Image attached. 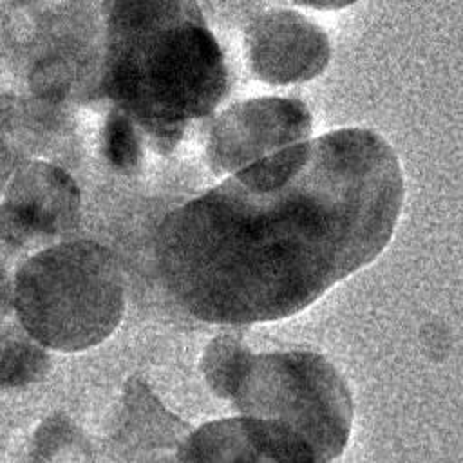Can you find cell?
<instances>
[{
  "instance_id": "5",
  "label": "cell",
  "mask_w": 463,
  "mask_h": 463,
  "mask_svg": "<svg viewBox=\"0 0 463 463\" xmlns=\"http://www.w3.org/2000/svg\"><path fill=\"white\" fill-rule=\"evenodd\" d=\"M309 128L311 116L297 99H250L221 114L210 137V159L219 170L241 168L280 145L300 141Z\"/></svg>"
},
{
  "instance_id": "1",
  "label": "cell",
  "mask_w": 463,
  "mask_h": 463,
  "mask_svg": "<svg viewBox=\"0 0 463 463\" xmlns=\"http://www.w3.org/2000/svg\"><path fill=\"white\" fill-rule=\"evenodd\" d=\"M403 177L389 143L342 128L262 156L159 226L174 298L217 324L291 317L389 242Z\"/></svg>"
},
{
  "instance_id": "2",
  "label": "cell",
  "mask_w": 463,
  "mask_h": 463,
  "mask_svg": "<svg viewBox=\"0 0 463 463\" xmlns=\"http://www.w3.org/2000/svg\"><path fill=\"white\" fill-rule=\"evenodd\" d=\"M109 94L170 150L226 96L228 67L195 0H110Z\"/></svg>"
},
{
  "instance_id": "3",
  "label": "cell",
  "mask_w": 463,
  "mask_h": 463,
  "mask_svg": "<svg viewBox=\"0 0 463 463\" xmlns=\"http://www.w3.org/2000/svg\"><path fill=\"white\" fill-rule=\"evenodd\" d=\"M203 369L210 387L239 411L277 421L317 452H342L351 429V398L331 364L311 353L251 354L230 338L213 340Z\"/></svg>"
},
{
  "instance_id": "6",
  "label": "cell",
  "mask_w": 463,
  "mask_h": 463,
  "mask_svg": "<svg viewBox=\"0 0 463 463\" xmlns=\"http://www.w3.org/2000/svg\"><path fill=\"white\" fill-rule=\"evenodd\" d=\"M78 208L76 184L63 170L47 163L27 165L0 206V237L16 246L52 237L76 224Z\"/></svg>"
},
{
  "instance_id": "10",
  "label": "cell",
  "mask_w": 463,
  "mask_h": 463,
  "mask_svg": "<svg viewBox=\"0 0 463 463\" xmlns=\"http://www.w3.org/2000/svg\"><path fill=\"white\" fill-rule=\"evenodd\" d=\"M103 150L109 163L123 172L139 163V141L132 127V118L119 107L109 116L103 130Z\"/></svg>"
},
{
  "instance_id": "11",
  "label": "cell",
  "mask_w": 463,
  "mask_h": 463,
  "mask_svg": "<svg viewBox=\"0 0 463 463\" xmlns=\"http://www.w3.org/2000/svg\"><path fill=\"white\" fill-rule=\"evenodd\" d=\"M295 2L315 7V9H342L351 5L356 0H295Z\"/></svg>"
},
{
  "instance_id": "7",
  "label": "cell",
  "mask_w": 463,
  "mask_h": 463,
  "mask_svg": "<svg viewBox=\"0 0 463 463\" xmlns=\"http://www.w3.org/2000/svg\"><path fill=\"white\" fill-rule=\"evenodd\" d=\"M253 72L268 83L304 81L327 63V36L304 16L277 11L253 22L246 33Z\"/></svg>"
},
{
  "instance_id": "9",
  "label": "cell",
  "mask_w": 463,
  "mask_h": 463,
  "mask_svg": "<svg viewBox=\"0 0 463 463\" xmlns=\"http://www.w3.org/2000/svg\"><path fill=\"white\" fill-rule=\"evenodd\" d=\"M43 345L25 329L0 336V387H16L38 380L47 367Z\"/></svg>"
},
{
  "instance_id": "4",
  "label": "cell",
  "mask_w": 463,
  "mask_h": 463,
  "mask_svg": "<svg viewBox=\"0 0 463 463\" xmlns=\"http://www.w3.org/2000/svg\"><path fill=\"white\" fill-rule=\"evenodd\" d=\"M123 273L116 257L92 241L63 242L33 255L14 282L22 327L43 347L89 349L118 327Z\"/></svg>"
},
{
  "instance_id": "8",
  "label": "cell",
  "mask_w": 463,
  "mask_h": 463,
  "mask_svg": "<svg viewBox=\"0 0 463 463\" xmlns=\"http://www.w3.org/2000/svg\"><path fill=\"white\" fill-rule=\"evenodd\" d=\"M179 459H260L318 461L315 449L291 429L264 418L246 416L201 427L179 447Z\"/></svg>"
}]
</instances>
